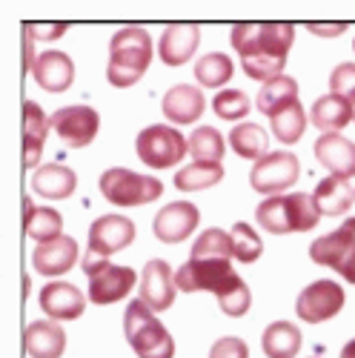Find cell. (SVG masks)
I'll list each match as a JSON object with an SVG mask.
<instances>
[{"instance_id":"1","label":"cell","mask_w":355,"mask_h":358,"mask_svg":"<svg viewBox=\"0 0 355 358\" xmlns=\"http://www.w3.org/2000/svg\"><path fill=\"white\" fill-rule=\"evenodd\" d=\"M232 49L241 55V66L252 80L270 83L284 75L287 55L295 41L292 23H235L229 32Z\"/></svg>"},{"instance_id":"2","label":"cell","mask_w":355,"mask_h":358,"mask_svg":"<svg viewBox=\"0 0 355 358\" xmlns=\"http://www.w3.org/2000/svg\"><path fill=\"white\" fill-rule=\"evenodd\" d=\"M175 287L184 292H201V289L215 292L221 313L229 318L247 315V310L252 304L247 281L232 270V261H226V258H212V261L189 258L181 270L175 273Z\"/></svg>"},{"instance_id":"3","label":"cell","mask_w":355,"mask_h":358,"mask_svg":"<svg viewBox=\"0 0 355 358\" xmlns=\"http://www.w3.org/2000/svg\"><path fill=\"white\" fill-rule=\"evenodd\" d=\"M152 38L140 26H124L117 29L109 41V66H106V80L117 89L135 86L146 69L152 64Z\"/></svg>"},{"instance_id":"4","label":"cell","mask_w":355,"mask_h":358,"mask_svg":"<svg viewBox=\"0 0 355 358\" xmlns=\"http://www.w3.org/2000/svg\"><path fill=\"white\" fill-rule=\"evenodd\" d=\"M321 213L310 192H284L273 195L258 203L255 221L261 229L273 235H289V232H310L315 229Z\"/></svg>"},{"instance_id":"5","label":"cell","mask_w":355,"mask_h":358,"mask_svg":"<svg viewBox=\"0 0 355 358\" xmlns=\"http://www.w3.org/2000/svg\"><path fill=\"white\" fill-rule=\"evenodd\" d=\"M124 333L138 358H175V338L140 298L126 307Z\"/></svg>"},{"instance_id":"6","label":"cell","mask_w":355,"mask_h":358,"mask_svg":"<svg viewBox=\"0 0 355 358\" xmlns=\"http://www.w3.org/2000/svg\"><path fill=\"white\" fill-rule=\"evenodd\" d=\"M80 266H83V273L89 278V301H92L95 307L124 301V298L132 292L135 281H138L132 266L109 264V258H101V255L89 252V250H86Z\"/></svg>"},{"instance_id":"7","label":"cell","mask_w":355,"mask_h":358,"mask_svg":"<svg viewBox=\"0 0 355 358\" xmlns=\"http://www.w3.org/2000/svg\"><path fill=\"white\" fill-rule=\"evenodd\" d=\"M103 198L115 206H143V203H152L161 198L164 192V184L152 175H140V172H132V169H124V166H112L101 175L98 181Z\"/></svg>"},{"instance_id":"8","label":"cell","mask_w":355,"mask_h":358,"mask_svg":"<svg viewBox=\"0 0 355 358\" xmlns=\"http://www.w3.org/2000/svg\"><path fill=\"white\" fill-rule=\"evenodd\" d=\"M135 152L150 169H169L181 164L189 152V138H184L169 124H152L138 132Z\"/></svg>"},{"instance_id":"9","label":"cell","mask_w":355,"mask_h":358,"mask_svg":"<svg viewBox=\"0 0 355 358\" xmlns=\"http://www.w3.org/2000/svg\"><path fill=\"white\" fill-rule=\"evenodd\" d=\"M310 258L355 284V218H347L338 229L315 238L310 244Z\"/></svg>"},{"instance_id":"10","label":"cell","mask_w":355,"mask_h":358,"mask_svg":"<svg viewBox=\"0 0 355 358\" xmlns=\"http://www.w3.org/2000/svg\"><path fill=\"white\" fill-rule=\"evenodd\" d=\"M301 175V161L289 149L281 152H270L266 158H261L252 172H249V184L255 192L261 195H284V189H289Z\"/></svg>"},{"instance_id":"11","label":"cell","mask_w":355,"mask_h":358,"mask_svg":"<svg viewBox=\"0 0 355 358\" xmlns=\"http://www.w3.org/2000/svg\"><path fill=\"white\" fill-rule=\"evenodd\" d=\"M347 304V295L344 287L338 281H312L298 292V301H295V313H298L301 321L307 324H321V321H330L335 318Z\"/></svg>"},{"instance_id":"12","label":"cell","mask_w":355,"mask_h":358,"mask_svg":"<svg viewBox=\"0 0 355 358\" xmlns=\"http://www.w3.org/2000/svg\"><path fill=\"white\" fill-rule=\"evenodd\" d=\"M52 129L69 149H80L95 141V135L101 129V115L86 103L64 106L52 115Z\"/></svg>"},{"instance_id":"13","label":"cell","mask_w":355,"mask_h":358,"mask_svg":"<svg viewBox=\"0 0 355 358\" xmlns=\"http://www.w3.org/2000/svg\"><path fill=\"white\" fill-rule=\"evenodd\" d=\"M201 224V213H198V206L189 203V201H172L166 203L164 210L155 215L152 221V232L158 241L164 244H181L187 241V238L198 229Z\"/></svg>"},{"instance_id":"14","label":"cell","mask_w":355,"mask_h":358,"mask_svg":"<svg viewBox=\"0 0 355 358\" xmlns=\"http://www.w3.org/2000/svg\"><path fill=\"white\" fill-rule=\"evenodd\" d=\"M135 241V224L126 215H101L89 227V252L109 258Z\"/></svg>"},{"instance_id":"15","label":"cell","mask_w":355,"mask_h":358,"mask_svg":"<svg viewBox=\"0 0 355 358\" xmlns=\"http://www.w3.org/2000/svg\"><path fill=\"white\" fill-rule=\"evenodd\" d=\"M175 273L172 266L161 258L146 261L143 273H140V301L150 307L152 313H164L175 301Z\"/></svg>"},{"instance_id":"16","label":"cell","mask_w":355,"mask_h":358,"mask_svg":"<svg viewBox=\"0 0 355 358\" xmlns=\"http://www.w3.org/2000/svg\"><path fill=\"white\" fill-rule=\"evenodd\" d=\"M78 258H80L78 241L72 235H61V238H55V241H46V244L35 247L32 266H35V273H41L43 278H57V275L69 273L78 264Z\"/></svg>"},{"instance_id":"17","label":"cell","mask_w":355,"mask_h":358,"mask_svg":"<svg viewBox=\"0 0 355 358\" xmlns=\"http://www.w3.org/2000/svg\"><path fill=\"white\" fill-rule=\"evenodd\" d=\"M41 310L52 321H75L86 310V295L66 281H52L41 289Z\"/></svg>"},{"instance_id":"18","label":"cell","mask_w":355,"mask_h":358,"mask_svg":"<svg viewBox=\"0 0 355 358\" xmlns=\"http://www.w3.org/2000/svg\"><path fill=\"white\" fill-rule=\"evenodd\" d=\"M35 83L46 92L57 95V92H66L75 80V64L66 52H57V49H46L38 55V61L32 66Z\"/></svg>"},{"instance_id":"19","label":"cell","mask_w":355,"mask_h":358,"mask_svg":"<svg viewBox=\"0 0 355 358\" xmlns=\"http://www.w3.org/2000/svg\"><path fill=\"white\" fill-rule=\"evenodd\" d=\"M312 152H315L321 166L330 169V175L344 178V181H349V178L355 175V143L349 138H344L338 132L321 135L312 146Z\"/></svg>"},{"instance_id":"20","label":"cell","mask_w":355,"mask_h":358,"mask_svg":"<svg viewBox=\"0 0 355 358\" xmlns=\"http://www.w3.org/2000/svg\"><path fill=\"white\" fill-rule=\"evenodd\" d=\"M201 43V29L192 23H172L164 29L158 55L166 66H184Z\"/></svg>"},{"instance_id":"21","label":"cell","mask_w":355,"mask_h":358,"mask_svg":"<svg viewBox=\"0 0 355 358\" xmlns=\"http://www.w3.org/2000/svg\"><path fill=\"white\" fill-rule=\"evenodd\" d=\"M203 109H206V98H203V92L198 86L178 83L164 95V117L172 121V124L189 127V124L201 121Z\"/></svg>"},{"instance_id":"22","label":"cell","mask_w":355,"mask_h":358,"mask_svg":"<svg viewBox=\"0 0 355 358\" xmlns=\"http://www.w3.org/2000/svg\"><path fill=\"white\" fill-rule=\"evenodd\" d=\"M26 352L32 358H61L66 350V330L57 321L43 318L26 327Z\"/></svg>"},{"instance_id":"23","label":"cell","mask_w":355,"mask_h":358,"mask_svg":"<svg viewBox=\"0 0 355 358\" xmlns=\"http://www.w3.org/2000/svg\"><path fill=\"white\" fill-rule=\"evenodd\" d=\"M52 129V117L35 103V101H23V161L26 166H41V152L46 135Z\"/></svg>"},{"instance_id":"24","label":"cell","mask_w":355,"mask_h":358,"mask_svg":"<svg viewBox=\"0 0 355 358\" xmlns=\"http://www.w3.org/2000/svg\"><path fill=\"white\" fill-rule=\"evenodd\" d=\"M32 189L41 198L64 201L78 189V175L64 164H46L32 175Z\"/></svg>"},{"instance_id":"25","label":"cell","mask_w":355,"mask_h":358,"mask_svg":"<svg viewBox=\"0 0 355 358\" xmlns=\"http://www.w3.org/2000/svg\"><path fill=\"white\" fill-rule=\"evenodd\" d=\"M315 203H318V213L321 215H344L352 210V203H355V187H349V181H344V178H324V181L315 187L312 192Z\"/></svg>"},{"instance_id":"26","label":"cell","mask_w":355,"mask_h":358,"mask_svg":"<svg viewBox=\"0 0 355 358\" xmlns=\"http://www.w3.org/2000/svg\"><path fill=\"white\" fill-rule=\"evenodd\" d=\"M310 121L318 129H324V135H330V132L344 129L347 124H355V109L344 98H338V95H324V98H318L312 103Z\"/></svg>"},{"instance_id":"27","label":"cell","mask_w":355,"mask_h":358,"mask_svg":"<svg viewBox=\"0 0 355 358\" xmlns=\"http://www.w3.org/2000/svg\"><path fill=\"white\" fill-rule=\"evenodd\" d=\"M23 229L29 238H35L38 244L55 241L64 235V218L52 206H35L26 198V215H23Z\"/></svg>"},{"instance_id":"28","label":"cell","mask_w":355,"mask_h":358,"mask_svg":"<svg viewBox=\"0 0 355 358\" xmlns=\"http://www.w3.org/2000/svg\"><path fill=\"white\" fill-rule=\"evenodd\" d=\"M295 101H298V80L289 78V75H281V78L261 86V92L255 98V106H258L261 115L275 117L281 109H287Z\"/></svg>"},{"instance_id":"29","label":"cell","mask_w":355,"mask_h":358,"mask_svg":"<svg viewBox=\"0 0 355 358\" xmlns=\"http://www.w3.org/2000/svg\"><path fill=\"white\" fill-rule=\"evenodd\" d=\"M301 330L289 321H273L261 338L266 358H295L301 350Z\"/></svg>"},{"instance_id":"30","label":"cell","mask_w":355,"mask_h":358,"mask_svg":"<svg viewBox=\"0 0 355 358\" xmlns=\"http://www.w3.org/2000/svg\"><path fill=\"white\" fill-rule=\"evenodd\" d=\"M229 149L235 155H241L247 161H261L270 155V135L263 132L258 124H238L229 132Z\"/></svg>"},{"instance_id":"31","label":"cell","mask_w":355,"mask_h":358,"mask_svg":"<svg viewBox=\"0 0 355 358\" xmlns=\"http://www.w3.org/2000/svg\"><path fill=\"white\" fill-rule=\"evenodd\" d=\"M226 152V141L215 127H198L189 135V155L195 164H221Z\"/></svg>"},{"instance_id":"32","label":"cell","mask_w":355,"mask_h":358,"mask_svg":"<svg viewBox=\"0 0 355 358\" xmlns=\"http://www.w3.org/2000/svg\"><path fill=\"white\" fill-rule=\"evenodd\" d=\"M224 166L221 164H189L175 172V187L181 192H201L221 184Z\"/></svg>"},{"instance_id":"33","label":"cell","mask_w":355,"mask_h":358,"mask_svg":"<svg viewBox=\"0 0 355 358\" xmlns=\"http://www.w3.org/2000/svg\"><path fill=\"white\" fill-rule=\"evenodd\" d=\"M232 75H235V64L224 52H206L195 64V78L206 89H221L224 83H229Z\"/></svg>"},{"instance_id":"34","label":"cell","mask_w":355,"mask_h":358,"mask_svg":"<svg viewBox=\"0 0 355 358\" xmlns=\"http://www.w3.org/2000/svg\"><path fill=\"white\" fill-rule=\"evenodd\" d=\"M189 258H198V261L226 258V261H232L235 258V252H232V235L218 229V227H210L206 232L198 235V241L192 244V255Z\"/></svg>"},{"instance_id":"35","label":"cell","mask_w":355,"mask_h":358,"mask_svg":"<svg viewBox=\"0 0 355 358\" xmlns=\"http://www.w3.org/2000/svg\"><path fill=\"white\" fill-rule=\"evenodd\" d=\"M273 121V132H275V138L281 141V143H298V138L304 135V129H307V115H304V109H301V101H295V103H289L287 109H281L275 117H270Z\"/></svg>"},{"instance_id":"36","label":"cell","mask_w":355,"mask_h":358,"mask_svg":"<svg viewBox=\"0 0 355 358\" xmlns=\"http://www.w3.org/2000/svg\"><path fill=\"white\" fill-rule=\"evenodd\" d=\"M229 235H232V252H235V258H238L241 264H255L261 258L263 241H261V235L249 224L238 221L229 229Z\"/></svg>"},{"instance_id":"37","label":"cell","mask_w":355,"mask_h":358,"mask_svg":"<svg viewBox=\"0 0 355 358\" xmlns=\"http://www.w3.org/2000/svg\"><path fill=\"white\" fill-rule=\"evenodd\" d=\"M249 106L252 103L241 89H221V92L212 98V112L221 117V121H241V117H247Z\"/></svg>"},{"instance_id":"38","label":"cell","mask_w":355,"mask_h":358,"mask_svg":"<svg viewBox=\"0 0 355 358\" xmlns=\"http://www.w3.org/2000/svg\"><path fill=\"white\" fill-rule=\"evenodd\" d=\"M330 89L355 109V64H338L330 75Z\"/></svg>"},{"instance_id":"39","label":"cell","mask_w":355,"mask_h":358,"mask_svg":"<svg viewBox=\"0 0 355 358\" xmlns=\"http://www.w3.org/2000/svg\"><path fill=\"white\" fill-rule=\"evenodd\" d=\"M210 358H249V350H247V341L244 338L226 336V338H218L212 344Z\"/></svg>"},{"instance_id":"40","label":"cell","mask_w":355,"mask_h":358,"mask_svg":"<svg viewBox=\"0 0 355 358\" xmlns=\"http://www.w3.org/2000/svg\"><path fill=\"white\" fill-rule=\"evenodd\" d=\"M66 29H69V23H64V20H57V23H26L23 35L29 41H57V38H64Z\"/></svg>"},{"instance_id":"41","label":"cell","mask_w":355,"mask_h":358,"mask_svg":"<svg viewBox=\"0 0 355 358\" xmlns=\"http://www.w3.org/2000/svg\"><path fill=\"white\" fill-rule=\"evenodd\" d=\"M307 29L312 35H321V38H335V35L347 32V23H307Z\"/></svg>"},{"instance_id":"42","label":"cell","mask_w":355,"mask_h":358,"mask_svg":"<svg viewBox=\"0 0 355 358\" xmlns=\"http://www.w3.org/2000/svg\"><path fill=\"white\" fill-rule=\"evenodd\" d=\"M341 358H355V338L344 344V350H341Z\"/></svg>"},{"instance_id":"43","label":"cell","mask_w":355,"mask_h":358,"mask_svg":"<svg viewBox=\"0 0 355 358\" xmlns=\"http://www.w3.org/2000/svg\"><path fill=\"white\" fill-rule=\"evenodd\" d=\"M352 49H355V41H352Z\"/></svg>"}]
</instances>
